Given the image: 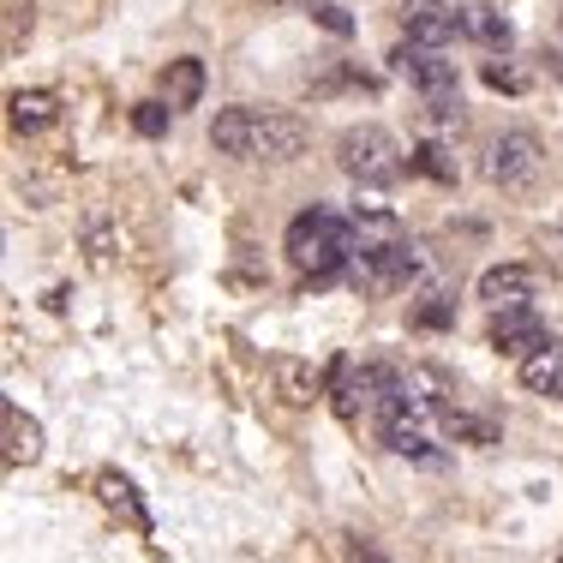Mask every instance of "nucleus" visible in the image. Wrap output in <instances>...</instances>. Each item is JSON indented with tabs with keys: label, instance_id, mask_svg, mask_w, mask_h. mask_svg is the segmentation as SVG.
<instances>
[{
	"label": "nucleus",
	"instance_id": "nucleus-19",
	"mask_svg": "<svg viewBox=\"0 0 563 563\" xmlns=\"http://www.w3.org/2000/svg\"><path fill=\"white\" fill-rule=\"evenodd\" d=\"M168 120H174V109H168V102H144V109L132 114V126H139L144 139H163V132H168Z\"/></svg>",
	"mask_w": 563,
	"mask_h": 563
},
{
	"label": "nucleus",
	"instance_id": "nucleus-9",
	"mask_svg": "<svg viewBox=\"0 0 563 563\" xmlns=\"http://www.w3.org/2000/svg\"><path fill=\"white\" fill-rule=\"evenodd\" d=\"M540 342H552V336H545V324H540V312H533V306H509V312L492 318V347H498V354L528 360Z\"/></svg>",
	"mask_w": 563,
	"mask_h": 563
},
{
	"label": "nucleus",
	"instance_id": "nucleus-2",
	"mask_svg": "<svg viewBox=\"0 0 563 563\" xmlns=\"http://www.w3.org/2000/svg\"><path fill=\"white\" fill-rule=\"evenodd\" d=\"M336 168L354 186H396L401 180V144L384 126H347L336 139Z\"/></svg>",
	"mask_w": 563,
	"mask_h": 563
},
{
	"label": "nucleus",
	"instance_id": "nucleus-6",
	"mask_svg": "<svg viewBox=\"0 0 563 563\" xmlns=\"http://www.w3.org/2000/svg\"><path fill=\"white\" fill-rule=\"evenodd\" d=\"M401 31L408 43H426V48H450L455 36L467 31L462 19L444 7V0H401Z\"/></svg>",
	"mask_w": 563,
	"mask_h": 563
},
{
	"label": "nucleus",
	"instance_id": "nucleus-13",
	"mask_svg": "<svg viewBox=\"0 0 563 563\" xmlns=\"http://www.w3.org/2000/svg\"><path fill=\"white\" fill-rule=\"evenodd\" d=\"M521 390L528 396H563V342H540L521 360Z\"/></svg>",
	"mask_w": 563,
	"mask_h": 563
},
{
	"label": "nucleus",
	"instance_id": "nucleus-16",
	"mask_svg": "<svg viewBox=\"0 0 563 563\" xmlns=\"http://www.w3.org/2000/svg\"><path fill=\"white\" fill-rule=\"evenodd\" d=\"M271 372H276V390L288 408H306V401L318 396V372H312V360H294V354H276L271 360Z\"/></svg>",
	"mask_w": 563,
	"mask_h": 563
},
{
	"label": "nucleus",
	"instance_id": "nucleus-14",
	"mask_svg": "<svg viewBox=\"0 0 563 563\" xmlns=\"http://www.w3.org/2000/svg\"><path fill=\"white\" fill-rule=\"evenodd\" d=\"M0 426H7V462L12 467H31L36 455H43V426H36L19 401H7V408H0Z\"/></svg>",
	"mask_w": 563,
	"mask_h": 563
},
{
	"label": "nucleus",
	"instance_id": "nucleus-10",
	"mask_svg": "<svg viewBox=\"0 0 563 563\" xmlns=\"http://www.w3.org/2000/svg\"><path fill=\"white\" fill-rule=\"evenodd\" d=\"M420 271V252L408 246V240H384V246H360V276L372 282V288H396V282H408Z\"/></svg>",
	"mask_w": 563,
	"mask_h": 563
},
{
	"label": "nucleus",
	"instance_id": "nucleus-22",
	"mask_svg": "<svg viewBox=\"0 0 563 563\" xmlns=\"http://www.w3.org/2000/svg\"><path fill=\"white\" fill-rule=\"evenodd\" d=\"M347 563H396L384 545H372V540H347Z\"/></svg>",
	"mask_w": 563,
	"mask_h": 563
},
{
	"label": "nucleus",
	"instance_id": "nucleus-3",
	"mask_svg": "<svg viewBox=\"0 0 563 563\" xmlns=\"http://www.w3.org/2000/svg\"><path fill=\"white\" fill-rule=\"evenodd\" d=\"M486 180L504 186V192H533L545 180V144L533 132H498L486 151Z\"/></svg>",
	"mask_w": 563,
	"mask_h": 563
},
{
	"label": "nucleus",
	"instance_id": "nucleus-11",
	"mask_svg": "<svg viewBox=\"0 0 563 563\" xmlns=\"http://www.w3.org/2000/svg\"><path fill=\"white\" fill-rule=\"evenodd\" d=\"M7 120H12V132L36 139V132H48L60 120V97H55V90H12V97H7Z\"/></svg>",
	"mask_w": 563,
	"mask_h": 563
},
{
	"label": "nucleus",
	"instance_id": "nucleus-25",
	"mask_svg": "<svg viewBox=\"0 0 563 563\" xmlns=\"http://www.w3.org/2000/svg\"><path fill=\"white\" fill-rule=\"evenodd\" d=\"M558 563H563V558H558Z\"/></svg>",
	"mask_w": 563,
	"mask_h": 563
},
{
	"label": "nucleus",
	"instance_id": "nucleus-15",
	"mask_svg": "<svg viewBox=\"0 0 563 563\" xmlns=\"http://www.w3.org/2000/svg\"><path fill=\"white\" fill-rule=\"evenodd\" d=\"M163 97H168V109H174V114H180V109H198V97H205V60H198V55L168 60V73H163Z\"/></svg>",
	"mask_w": 563,
	"mask_h": 563
},
{
	"label": "nucleus",
	"instance_id": "nucleus-18",
	"mask_svg": "<svg viewBox=\"0 0 563 563\" xmlns=\"http://www.w3.org/2000/svg\"><path fill=\"white\" fill-rule=\"evenodd\" d=\"M408 163L420 168V174H432V180H455V163L444 156V144H420V151H413Z\"/></svg>",
	"mask_w": 563,
	"mask_h": 563
},
{
	"label": "nucleus",
	"instance_id": "nucleus-7",
	"mask_svg": "<svg viewBox=\"0 0 563 563\" xmlns=\"http://www.w3.org/2000/svg\"><path fill=\"white\" fill-rule=\"evenodd\" d=\"M306 120L300 114H258V144H252V163H300L306 156Z\"/></svg>",
	"mask_w": 563,
	"mask_h": 563
},
{
	"label": "nucleus",
	"instance_id": "nucleus-5",
	"mask_svg": "<svg viewBox=\"0 0 563 563\" xmlns=\"http://www.w3.org/2000/svg\"><path fill=\"white\" fill-rule=\"evenodd\" d=\"M396 73L420 90L432 109H462V90H455V60H444V48H426V43H401L396 48Z\"/></svg>",
	"mask_w": 563,
	"mask_h": 563
},
{
	"label": "nucleus",
	"instance_id": "nucleus-23",
	"mask_svg": "<svg viewBox=\"0 0 563 563\" xmlns=\"http://www.w3.org/2000/svg\"><path fill=\"white\" fill-rule=\"evenodd\" d=\"M420 324H450V306H444V294H432V306H420Z\"/></svg>",
	"mask_w": 563,
	"mask_h": 563
},
{
	"label": "nucleus",
	"instance_id": "nucleus-8",
	"mask_svg": "<svg viewBox=\"0 0 563 563\" xmlns=\"http://www.w3.org/2000/svg\"><path fill=\"white\" fill-rule=\"evenodd\" d=\"M533 288H540V276L528 271V264H492L486 276L474 282V294L492 306V312H509V306H528Z\"/></svg>",
	"mask_w": 563,
	"mask_h": 563
},
{
	"label": "nucleus",
	"instance_id": "nucleus-4",
	"mask_svg": "<svg viewBox=\"0 0 563 563\" xmlns=\"http://www.w3.org/2000/svg\"><path fill=\"white\" fill-rule=\"evenodd\" d=\"M396 390H401V378L390 366H354L347 354L330 366V396H336L342 420H354V413H378Z\"/></svg>",
	"mask_w": 563,
	"mask_h": 563
},
{
	"label": "nucleus",
	"instance_id": "nucleus-21",
	"mask_svg": "<svg viewBox=\"0 0 563 563\" xmlns=\"http://www.w3.org/2000/svg\"><path fill=\"white\" fill-rule=\"evenodd\" d=\"M312 19L324 24L330 36H347V31H354V19H347V12L336 7V0H312Z\"/></svg>",
	"mask_w": 563,
	"mask_h": 563
},
{
	"label": "nucleus",
	"instance_id": "nucleus-17",
	"mask_svg": "<svg viewBox=\"0 0 563 563\" xmlns=\"http://www.w3.org/2000/svg\"><path fill=\"white\" fill-rule=\"evenodd\" d=\"M462 24H467V31H474L486 48H509V43H516V31H509V19H504V12H492V7H474Z\"/></svg>",
	"mask_w": 563,
	"mask_h": 563
},
{
	"label": "nucleus",
	"instance_id": "nucleus-20",
	"mask_svg": "<svg viewBox=\"0 0 563 563\" xmlns=\"http://www.w3.org/2000/svg\"><path fill=\"white\" fill-rule=\"evenodd\" d=\"M486 85H492V90H509V97H521V90H528V73H521V66H498V60H492V66H486Z\"/></svg>",
	"mask_w": 563,
	"mask_h": 563
},
{
	"label": "nucleus",
	"instance_id": "nucleus-1",
	"mask_svg": "<svg viewBox=\"0 0 563 563\" xmlns=\"http://www.w3.org/2000/svg\"><path fill=\"white\" fill-rule=\"evenodd\" d=\"M282 252H288L294 271H306L312 282H324V276H336L360 246H354V228H347L336 210H300V217L288 222Z\"/></svg>",
	"mask_w": 563,
	"mask_h": 563
},
{
	"label": "nucleus",
	"instance_id": "nucleus-12",
	"mask_svg": "<svg viewBox=\"0 0 563 563\" xmlns=\"http://www.w3.org/2000/svg\"><path fill=\"white\" fill-rule=\"evenodd\" d=\"M210 144H217L222 156L252 163V144H258V109H222L217 120H210Z\"/></svg>",
	"mask_w": 563,
	"mask_h": 563
},
{
	"label": "nucleus",
	"instance_id": "nucleus-24",
	"mask_svg": "<svg viewBox=\"0 0 563 563\" xmlns=\"http://www.w3.org/2000/svg\"><path fill=\"white\" fill-rule=\"evenodd\" d=\"M552 78H558V85H563V48H558V55H552Z\"/></svg>",
	"mask_w": 563,
	"mask_h": 563
}]
</instances>
